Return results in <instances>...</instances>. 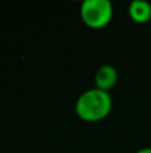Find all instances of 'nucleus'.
Wrapping results in <instances>:
<instances>
[{"mask_svg":"<svg viewBox=\"0 0 151 153\" xmlns=\"http://www.w3.org/2000/svg\"><path fill=\"white\" fill-rule=\"evenodd\" d=\"M112 109V98L108 91L100 89H90L78 97L75 111L82 120L95 122L106 118Z\"/></svg>","mask_w":151,"mask_h":153,"instance_id":"1","label":"nucleus"},{"mask_svg":"<svg viewBox=\"0 0 151 153\" xmlns=\"http://www.w3.org/2000/svg\"><path fill=\"white\" fill-rule=\"evenodd\" d=\"M114 8L110 0H84L80 5L82 20L92 28L107 26L112 18Z\"/></svg>","mask_w":151,"mask_h":153,"instance_id":"2","label":"nucleus"},{"mask_svg":"<svg viewBox=\"0 0 151 153\" xmlns=\"http://www.w3.org/2000/svg\"><path fill=\"white\" fill-rule=\"evenodd\" d=\"M118 82V70L111 65H103L95 73V87L108 91Z\"/></svg>","mask_w":151,"mask_h":153,"instance_id":"3","label":"nucleus"},{"mask_svg":"<svg viewBox=\"0 0 151 153\" xmlns=\"http://www.w3.org/2000/svg\"><path fill=\"white\" fill-rule=\"evenodd\" d=\"M128 13L136 23H147L151 19V4L146 0H133L128 5Z\"/></svg>","mask_w":151,"mask_h":153,"instance_id":"4","label":"nucleus"},{"mask_svg":"<svg viewBox=\"0 0 151 153\" xmlns=\"http://www.w3.org/2000/svg\"><path fill=\"white\" fill-rule=\"evenodd\" d=\"M135 153H151V148H142L139 151H136Z\"/></svg>","mask_w":151,"mask_h":153,"instance_id":"5","label":"nucleus"}]
</instances>
